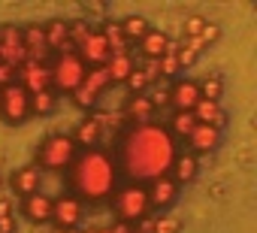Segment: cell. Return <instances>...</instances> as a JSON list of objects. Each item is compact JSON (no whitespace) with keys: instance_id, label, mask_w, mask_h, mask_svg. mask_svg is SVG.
I'll return each mask as SVG.
<instances>
[{"instance_id":"cell-1","label":"cell","mask_w":257,"mask_h":233,"mask_svg":"<svg viewBox=\"0 0 257 233\" xmlns=\"http://www.w3.org/2000/svg\"><path fill=\"white\" fill-rule=\"evenodd\" d=\"M179 155V143L167 131V125L140 122L131 125V131L121 140V167L131 173V179H161L170 173L173 161Z\"/></svg>"},{"instance_id":"cell-2","label":"cell","mask_w":257,"mask_h":233,"mask_svg":"<svg viewBox=\"0 0 257 233\" xmlns=\"http://www.w3.org/2000/svg\"><path fill=\"white\" fill-rule=\"evenodd\" d=\"M115 170H118L115 161L100 146L82 149L70 164V185L79 200H103L115 188V179H118Z\"/></svg>"},{"instance_id":"cell-3","label":"cell","mask_w":257,"mask_h":233,"mask_svg":"<svg viewBox=\"0 0 257 233\" xmlns=\"http://www.w3.org/2000/svg\"><path fill=\"white\" fill-rule=\"evenodd\" d=\"M49 73H52V91L73 94V91L82 85L88 67H85V61L79 58V52L73 49V52H58V55H52Z\"/></svg>"},{"instance_id":"cell-4","label":"cell","mask_w":257,"mask_h":233,"mask_svg":"<svg viewBox=\"0 0 257 233\" xmlns=\"http://www.w3.org/2000/svg\"><path fill=\"white\" fill-rule=\"evenodd\" d=\"M115 212L121 218V224H137L143 218H149L152 212V203H149V191L134 182V185H127L115 194Z\"/></svg>"},{"instance_id":"cell-5","label":"cell","mask_w":257,"mask_h":233,"mask_svg":"<svg viewBox=\"0 0 257 233\" xmlns=\"http://www.w3.org/2000/svg\"><path fill=\"white\" fill-rule=\"evenodd\" d=\"M76 155H79V146L73 143V137L55 134V137H49V140L40 146L37 161H40V167H46V170H67Z\"/></svg>"},{"instance_id":"cell-6","label":"cell","mask_w":257,"mask_h":233,"mask_svg":"<svg viewBox=\"0 0 257 233\" xmlns=\"http://www.w3.org/2000/svg\"><path fill=\"white\" fill-rule=\"evenodd\" d=\"M0 119L7 125H22L31 119V94L19 82H13L0 91Z\"/></svg>"},{"instance_id":"cell-7","label":"cell","mask_w":257,"mask_h":233,"mask_svg":"<svg viewBox=\"0 0 257 233\" xmlns=\"http://www.w3.org/2000/svg\"><path fill=\"white\" fill-rule=\"evenodd\" d=\"M28 61V49L22 40L19 25H0V64H7L10 70H19Z\"/></svg>"},{"instance_id":"cell-8","label":"cell","mask_w":257,"mask_h":233,"mask_svg":"<svg viewBox=\"0 0 257 233\" xmlns=\"http://www.w3.org/2000/svg\"><path fill=\"white\" fill-rule=\"evenodd\" d=\"M16 82L34 97V94H43V91H52V73L46 64H37V61H25L19 70H16Z\"/></svg>"},{"instance_id":"cell-9","label":"cell","mask_w":257,"mask_h":233,"mask_svg":"<svg viewBox=\"0 0 257 233\" xmlns=\"http://www.w3.org/2000/svg\"><path fill=\"white\" fill-rule=\"evenodd\" d=\"M106 85H112V82H109L106 67H94V70H88V73H85V79H82V85L73 91L76 106H94V100L103 94V88H106Z\"/></svg>"},{"instance_id":"cell-10","label":"cell","mask_w":257,"mask_h":233,"mask_svg":"<svg viewBox=\"0 0 257 233\" xmlns=\"http://www.w3.org/2000/svg\"><path fill=\"white\" fill-rule=\"evenodd\" d=\"M79 218H82V200H79L76 194H61V197H55V203H52V218H49V221H55V224L67 233V230H76Z\"/></svg>"},{"instance_id":"cell-11","label":"cell","mask_w":257,"mask_h":233,"mask_svg":"<svg viewBox=\"0 0 257 233\" xmlns=\"http://www.w3.org/2000/svg\"><path fill=\"white\" fill-rule=\"evenodd\" d=\"M191 115L197 119V125H209V128H215V131H224V125H227V112H224V106L218 103V100H197V106L191 109Z\"/></svg>"},{"instance_id":"cell-12","label":"cell","mask_w":257,"mask_h":233,"mask_svg":"<svg viewBox=\"0 0 257 233\" xmlns=\"http://www.w3.org/2000/svg\"><path fill=\"white\" fill-rule=\"evenodd\" d=\"M200 100V91H197V82L194 79H182L170 88V103L176 106V112H191Z\"/></svg>"},{"instance_id":"cell-13","label":"cell","mask_w":257,"mask_h":233,"mask_svg":"<svg viewBox=\"0 0 257 233\" xmlns=\"http://www.w3.org/2000/svg\"><path fill=\"white\" fill-rule=\"evenodd\" d=\"M146 191H149V203H152V212H155V209H164V206H170L176 200L179 185L170 176H161V179H152V185Z\"/></svg>"},{"instance_id":"cell-14","label":"cell","mask_w":257,"mask_h":233,"mask_svg":"<svg viewBox=\"0 0 257 233\" xmlns=\"http://www.w3.org/2000/svg\"><path fill=\"white\" fill-rule=\"evenodd\" d=\"M137 46H140V52H143V58H146V61H158V58H164V55L173 49V40H170L164 31H155V28H152V31H149Z\"/></svg>"},{"instance_id":"cell-15","label":"cell","mask_w":257,"mask_h":233,"mask_svg":"<svg viewBox=\"0 0 257 233\" xmlns=\"http://www.w3.org/2000/svg\"><path fill=\"white\" fill-rule=\"evenodd\" d=\"M52 203H55V197L37 191V194H31V197L22 200V212H25V218H31L34 224H40V221L52 218Z\"/></svg>"},{"instance_id":"cell-16","label":"cell","mask_w":257,"mask_h":233,"mask_svg":"<svg viewBox=\"0 0 257 233\" xmlns=\"http://www.w3.org/2000/svg\"><path fill=\"white\" fill-rule=\"evenodd\" d=\"M221 143V131L209 128V125H197L188 137V152L191 155H200V152H212L215 146Z\"/></svg>"},{"instance_id":"cell-17","label":"cell","mask_w":257,"mask_h":233,"mask_svg":"<svg viewBox=\"0 0 257 233\" xmlns=\"http://www.w3.org/2000/svg\"><path fill=\"white\" fill-rule=\"evenodd\" d=\"M197 167H200V164H197V155H191V152H179L167 176H170L176 185H188V182L197 176Z\"/></svg>"},{"instance_id":"cell-18","label":"cell","mask_w":257,"mask_h":233,"mask_svg":"<svg viewBox=\"0 0 257 233\" xmlns=\"http://www.w3.org/2000/svg\"><path fill=\"white\" fill-rule=\"evenodd\" d=\"M100 134H103V122H100V119H85V122H79V128H76L73 143L82 146V149H94V146L100 143Z\"/></svg>"},{"instance_id":"cell-19","label":"cell","mask_w":257,"mask_h":233,"mask_svg":"<svg viewBox=\"0 0 257 233\" xmlns=\"http://www.w3.org/2000/svg\"><path fill=\"white\" fill-rule=\"evenodd\" d=\"M134 70H137V58H134V52H127V55H112L109 64H106L109 82H127V76H131Z\"/></svg>"},{"instance_id":"cell-20","label":"cell","mask_w":257,"mask_h":233,"mask_svg":"<svg viewBox=\"0 0 257 233\" xmlns=\"http://www.w3.org/2000/svg\"><path fill=\"white\" fill-rule=\"evenodd\" d=\"M13 188H16V194H22V200L31 197V194H37V191H40V167H25V170H19V173L13 176Z\"/></svg>"},{"instance_id":"cell-21","label":"cell","mask_w":257,"mask_h":233,"mask_svg":"<svg viewBox=\"0 0 257 233\" xmlns=\"http://www.w3.org/2000/svg\"><path fill=\"white\" fill-rule=\"evenodd\" d=\"M43 34H46V46H49V52H52V55H55V52L70 40L67 22H46V25H43Z\"/></svg>"},{"instance_id":"cell-22","label":"cell","mask_w":257,"mask_h":233,"mask_svg":"<svg viewBox=\"0 0 257 233\" xmlns=\"http://www.w3.org/2000/svg\"><path fill=\"white\" fill-rule=\"evenodd\" d=\"M152 115H155V106L149 103L146 94H137L131 103H127V119H131L134 125H140V122H152Z\"/></svg>"},{"instance_id":"cell-23","label":"cell","mask_w":257,"mask_h":233,"mask_svg":"<svg viewBox=\"0 0 257 233\" xmlns=\"http://www.w3.org/2000/svg\"><path fill=\"white\" fill-rule=\"evenodd\" d=\"M197 128V119H194V115L191 112H176L173 115V122H170V134H173V140L179 143V140H188L191 137V131Z\"/></svg>"},{"instance_id":"cell-24","label":"cell","mask_w":257,"mask_h":233,"mask_svg":"<svg viewBox=\"0 0 257 233\" xmlns=\"http://www.w3.org/2000/svg\"><path fill=\"white\" fill-rule=\"evenodd\" d=\"M134 227L140 233H179V221L176 218H143Z\"/></svg>"},{"instance_id":"cell-25","label":"cell","mask_w":257,"mask_h":233,"mask_svg":"<svg viewBox=\"0 0 257 233\" xmlns=\"http://www.w3.org/2000/svg\"><path fill=\"white\" fill-rule=\"evenodd\" d=\"M149 31H152V25H149L146 19H140V16H134V19H124V22H121V34H124V40L131 43V46H134V43H140V40H143Z\"/></svg>"},{"instance_id":"cell-26","label":"cell","mask_w":257,"mask_h":233,"mask_svg":"<svg viewBox=\"0 0 257 233\" xmlns=\"http://www.w3.org/2000/svg\"><path fill=\"white\" fill-rule=\"evenodd\" d=\"M197 91H200V97L203 100H218L221 103V91H224V82H221V76H206V79H200L197 82Z\"/></svg>"},{"instance_id":"cell-27","label":"cell","mask_w":257,"mask_h":233,"mask_svg":"<svg viewBox=\"0 0 257 233\" xmlns=\"http://www.w3.org/2000/svg\"><path fill=\"white\" fill-rule=\"evenodd\" d=\"M55 109V91H43L31 97V115H49Z\"/></svg>"},{"instance_id":"cell-28","label":"cell","mask_w":257,"mask_h":233,"mask_svg":"<svg viewBox=\"0 0 257 233\" xmlns=\"http://www.w3.org/2000/svg\"><path fill=\"white\" fill-rule=\"evenodd\" d=\"M206 19L203 16H191V19H185V25H182V40H200V34L206 31Z\"/></svg>"},{"instance_id":"cell-29","label":"cell","mask_w":257,"mask_h":233,"mask_svg":"<svg viewBox=\"0 0 257 233\" xmlns=\"http://www.w3.org/2000/svg\"><path fill=\"white\" fill-rule=\"evenodd\" d=\"M0 91H4V88H0Z\"/></svg>"}]
</instances>
